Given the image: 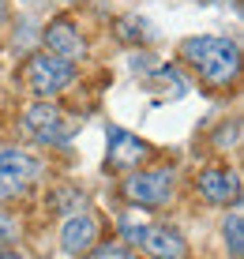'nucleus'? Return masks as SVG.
I'll use <instances>...</instances> for the list:
<instances>
[{"mask_svg":"<svg viewBox=\"0 0 244 259\" xmlns=\"http://www.w3.org/2000/svg\"><path fill=\"white\" fill-rule=\"evenodd\" d=\"M0 23H4V0H0Z\"/></svg>","mask_w":244,"mask_h":259,"instance_id":"f3484780","label":"nucleus"},{"mask_svg":"<svg viewBox=\"0 0 244 259\" xmlns=\"http://www.w3.org/2000/svg\"><path fill=\"white\" fill-rule=\"evenodd\" d=\"M42 181V162L23 150L0 147V199H15V195L30 192Z\"/></svg>","mask_w":244,"mask_h":259,"instance_id":"7ed1b4c3","label":"nucleus"},{"mask_svg":"<svg viewBox=\"0 0 244 259\" xmlns=\"http://www.w3.org/2000/svg\"><path fill=\"white\" fill-rule=\"evenodd\" d=\"M143 229H147V226H139V222H132V218H124V222H120V237H124V244H139V237H143Z\"/></svg>","mask_w":244,"mask_h":259,"instance_id":"2eb2a0df","label":"nucleus"},{"mask_svg":"<svg viewBox=\"0 0 244 259\" xmlns=\"http://www.w3.org/2000/svg\"><path fill=\"white\" fill-rule=\"evenodd\" d=\"M94 244H98V222L90 214H71L60 229V248L68 255H87Z\"/></svg>","mask_w":244,"mask_h":259,"instance_id":"6e6552de","label":"nucleus"},{"mask_svg":"<svg viewBox=\"0 0 244 259\" xmlns=\"http://www.w3.org/2000/svg\"><path fill=\"white\" fill-rule=\"evenodd\" d=\"M180 57L195 68V75L211 87H225L237 79V68H240V53L233 41L225 38H211V34H199V38H188L180 46Z\"/></svg>","mask_w":244,"mask_h":259,"instance_id":"f257e3e1","label":"nucleus"},{"mask_svg":"<svg viewBox=\"0 0 244 259\" xmlns=\"http://www.w3.org/2000/svg\"><path fill=\"white\" fill-rule=\"evenodd\" d=\"M0 259H23V255L15 252V248H4V252H0Z\"/></svg>","mask_w":244,"mask_h":259,"instance_id":"dca6fc26","label":"nucleus"},{"mask_svg":"<svg viewBox=\"0 0 244 259\" xmlns=\"http://www.w3.org/2000/svg\"><path fill=\"white\" fill-rule=\"evenodd\" d=\"M45 46H49L53 57L68 60V64H75V60L87 57V38L79 34V26L71 19H53L45 26Z\"/></svg>","mask_w":244,"mask_h":259,"instance_id":"423d86ee","label":"nucleus"},{"mask_svg":"<svg viewBox=\"0 0 244 259\" xmlns=\"http://www.w3.org/2000/svg\"><path fill=\"white\" fill-rule=\"evenodd\" d=\"M195 184H199L203 199L218 203V207H225V203H237V199H240V177L233 173V169H203Z\"/></svg>","mask_w":244,"mask_h":259,"instance_id":"0eeeda50","label":"nucleus"},{"mask_svg":"<svg viewBox=\"0 0 244 259\" xmlns=\"http://www.w3.org/2000/svg\"><path fill=\"white\" fill-rule=\"evenodd\" d=\"M139 244L147 248V255H154V259H184L188 255L184 237H180L177 229H169V226H147L143 237H139Z\"/></svg>","mask_w":244,"mask_h":259,"instance_id":"1a4fd4ad","label":"nucleus"},{"mask_svg":"<svg viewBox=\"0 0 244 259\" xmlns=\"http://www.w3.org/2000/svg\"><path fill=\"white\" fill-rule=\"evenodd\" d=\"M15 240H19V226H15L12 214L0 210V252H4V248H12Z\"/></svg>","mask_w":244,"mask_h":259,"instance_id":"4468645a","label":"nucleus"},{"mask_svg":"<svg viewBox=\"0 0 244 259\" xmlns=\"http://www.w3.org/2000/svg\"><path fill=\"white\" fill-rule=\"evenodd\" d=\"M173 195V173L169 169H147V173H132L124 181V199L139 203V207H161Z\"/></svg>","mask_w":244,"mask_h":259,"instance_id":"39448f33","label":"nucleus"},{"mask_svg":"<svg viewBox=\"0 0 244 259\" xmlns=\"http://www.w3.org/2000/svg\"><path fill=\"white\" fill-rule=\"evenodd\" d=\"M120 38L124 41H150L154 30H150V23H143V19H120Z\"/></svg>","mask_w":244,"mask_h":259,"instance_id":"f8f14e48","label":"nucleus"},{"mask_svg":"<svg viewBox=\"0 0 244 259\" xmlns=\"http://www.w3.org/2000/svg\"><path fill=\"white\" fill-rule=\"evenodd\" d=\"M71 79H75V64H68V60L53 57V53H34L30 60H26L23 68V83L30 94H38L42 102L60 91H68Z\"/></svg>","mask_w":244,"mask_h":259,"instance_id":"f03ea898","label":"nucleus"},{"mask_svg":"<svg viewBox=\"0 0 244 259\" xmlns=\"http://www.w3.org/2000/svg\"><path fill=\"white\" fill-rule=\"evenodd\" d=\"M23 132L34 143H42V147H64L68 143V120H64V113H60L57 105H49V102H38V105H30V109L23 113Z\"/></svg>","mask_w":244,"mask_h":259,"instance_id":"20e7f679","label":"nucleus"},{"mask_svg":"<svg viewBox=\"0 0 244 259\" xmlns=\"http://www.w3.org/2000/svg\"><path fill=\"white\" fill-rule=\"evenodd\" d=\"M90 259H135V255H132L128 244H94Z\"/></svg>","mask_w":244,"mask_h":259,"instance_id":"ddd939ff","label":"nucleus"},{"mask_svg":"<svg viewBox=\"0 0 244 259\" xmlns=\"http://www.w3.org/2000/svg\"><path fill=\"white\" fill-rule=\"evenodd\" d=\"M150 154V147L143 139H135L132 132H124V128H109V162L113 169H128V165H139L143 158Z\"/></svg>","mask_w":244,"mask_h":259,"instance_id":"9d476101","label":"nucleus"},{"mask_svg":"<svg viewBox=\"0 0 244 259\" xmlns=\"http://www.w3.org/2000/svg\"><path fill=\"white\" fill-rule=\"evenodd\" d=\"M225 240H229V255L240 259V252H244V218H240V210H233L229 222H225Z\"/></svg>","mask_w":244,"mask_h":259,"instance_id":"9b49d317","label":"nucleus"}]
</instances>
